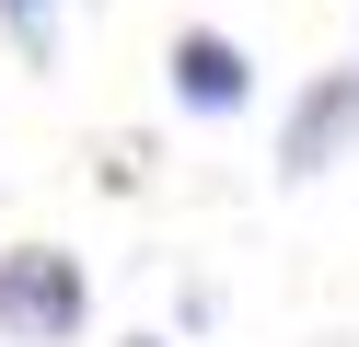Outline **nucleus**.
<instances>
[{
  "label": "nucleus",
  "mask_w": 359,
  "mask_h": 347,
  "mask_svg": "<svg viewBox=\"0 0 359 347\" xmlns=\"http://www.w3.org/2000/svg\"><path fill=\"white\" fill-rule=\"evenodd\" d=\"M93 324V278L70 243H12L0 254V336L12 347H70Z\"/></svg>",
  "instance_id": "1"
},
{
  "label": "nucleus",
  "mask_w": 359,
  "mask_h": 347,
  "mask_svg": "<svg viewBox=\"0 0 359 347\" xmlns=\"http://www.w3.org/2000/svg\"><path fill=\"white\" fill-rule=\"evenodd\" d=\"M348 139H359V69H313L278 116V174L313 185L325 162H348Z\"/></svg>",
  "instance_id": "2"
},
{
  "label": "nucleus",
  "mask_w": 359,
  "mask_h": 347,
  "mask_svg": "<svg viewBox=\"0 0 359 347\" xmlns=\"http://www.w3.org/2000/svg\"><path fill=\"white\" fill-rule=\"evenodd\" d=\"M163 69H174V104L186 116H243V93H255V58H243L220 23H186Z\"/></svg>",
  "instance_id": "3"
},
{
  "label": "nucleus",
  "mask_w": 359,
  "mask_h": 347,
  "mask_svg": "<svg viewBox=\"0 0 359 347\" xmlns=\"http://www.w3.org/2000/svg\"><path fill=\"white\" fill-rule=\"evenodd\" d=\"M0 35L24 58H58V0H0Z\"/></svg>",
  "instance_id": "4"
},
{
  "label": "nucleus",
  "mask_w": 359,
  "mask_h": 347,
  "mask_svg": "<svg viewBox=\"0 0 359 347\" xmlns=\"http://www.w3.org/2000/svg\"><path fill=\"white\" fill-rule=\"evenodd\" d=\"M128 347H163V336H128Z\"/></svg>",
  "instance_id": "5"
}]
</instances>
